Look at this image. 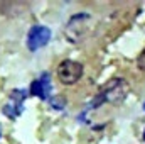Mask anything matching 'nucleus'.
I'll use <instances>...</instances> for the list:
<instances>
[{
	"instance_id": "6",
	"label": "nucleus",
	"mask_w": 145,
	"mask_h": 144,
	"mask_svg": "<svg viewBox=\"0 0 145 144\" xmlns=\"http://www.w3.org/2000/svg\"><path fill=\"white\" fill-rule=\"evenodd\" d=\"M137 68H138L140 71L145 73V49L138 54V58H137Z\"/></svg>"
},
{
	"instance_id": "5",
	"label": "nucleus",
	"mask_w": 145,
	"mask_h": 144,
	"mask_svg": "<svg viewBox=\"0 0 145 144\" xmlns=\"http://www.w3.org/2000/svg\"><path fill=\"white\" fill-rule=\"evenodd\" d=\"M49 92H51V85H49V76L47 75H42V78L34 80L32 85H31V93L36 95V97H40L42 100L47 98Z\"/></svg>"
},
{
	"instance_id": "4",
	"label": "nucleus",
	"mask_w": 145,
	"mask_h": 144,
	"mask_svg": "<svg viewBox=\"0 0 145 144\" xmlns=\"http://www.w3.org/2000/svg\"><path fill=\"white\" fill-rule=\"evenodd\" d=\"M51 39V29L46 26H34L29 31L27 36V48L31 51H37L40 48H44Z\"/></svg>"
},
{
	"instance_id": "1",
	"label": "nucleus",
	"mask_w": 145,
	"mask_h": 144,
	"mask_svg": "<svg viewBox=\"0 0 145 144\" xmlns=\"http://www.w3.org/2000/svg\"><path fill=\"white\" fill-rule=\"evenodd\" d=\"M128 90H130V87H128V83H127L125 78H113V80H110L108 83L103 87V90L98 93L93 107H98V105H101L105 102L113 104V105L121 104L127 98Z\"/></svg>"
},
{
	"instance_id": "8",
	"label": "nucleus",
	"mask_w": 145,
	"mask_h": 144,
	"mask_svg": "<svg viewBox=\"0 0 145 144\" xmlns=\"http://www.w3.org/2000/svg\"><path fill=\"white\" fill-rule=\"evenodd\" d=\"M144 110H145V104H144Z\"/></svg>"
},
{
	"instance_id": "7",
	"label": "nucleus",
	"mask_w": 145,
	"mask_h": 144,
	"mask_svg": "<svg viewBox=\"0 0 145 144\" xmlns=\"http://www.w3.org/2000/svg\"><path fill=\"white\" fill-rule=\"evenodd\" d=\"M144 139H145V131H144Z\"/></svg>"
},
{
	"instance_id": "2",
	"label": "nucleus",
	"mask_w": 145,
	"mask_h": 144,
	"mask_svg": "<svg viewBox=\"0 0 145 144\" xmlns=\"http://www.w3.org/2000/svg\"><path fill=\"white\" fill-rule=\"evenodd\" d=\"M91 24H93V19L89 14L86 12H81V14H74L69 22L66 24V37L71 41V42H79L81 39L88 36V32L91 31Z\"/></svg>"
},
{
	"instance_id": "3",
	"label": "nucleus",
	"mask_w": 145,
	"mask_h": 144,
	"mask_svg": "<svg viewBox=\"0 0 145 144\" xmlns=\"http://www.w3.org/2000/svg\"><path fill=\"white\" fill-rule=\"evenodd\" d=\"M83 71H84V68H83L81 63L72 61V59H64L57 66V78L63 85L69 87V85H74L81 80Z\"/></svg>"
}]
</instances>
